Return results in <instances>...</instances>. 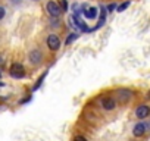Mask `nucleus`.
<instances>
[{
  "label": "nucleus",
  "instance_id": "8",
  "mask_svg": "<svg viewBox=\"0 0 150 141\" xmlns=\"http://www.w3.org/2000/svg\"><path fill=\"white\" fill-rule=\"evenodd\" d=\"M118 99L121 103H127L129 99H131V91L129 90H118Z\"/></svg>",
  "mask_w": 150,
  "mask_h": 141
},
{
  "label": "nucleus",
  "instance_id": "5",
  "mask_svg": "<svg viewBox=\"0 0 150 141\" xmlns=\"http://www.w3.org/2000/svg\"><path fill=\"white\" fill-rule=\"evenodd\" d=\"M102 107L105 110H113L116 107V102L112 97H103L102 99Z\"/></svg>",
  "mask_w": 150,
  "mask_h": 141
},
{
  "label": "nucleus",
  "instance_id": "15",
  "mask_svg": "<svg viewBox=\"0 0 150 141\" xmlns=\"http://www.w3.org/2000/svg\"><path fill=\"white\" fill-rule=\"evenodd\" d=\"M5 13H6V11H5V8H0V19H2V18L5 16Z\"/></svg>",
  "mask_w": 150,
  "mask_h": 141
},
{
  "label": "nucleus",
  "instance_id": "7",
  "mask_svg": "<svg viewBox=\"0 0 150 141\" xmlns=\"http://www.w3.org/2000/svg\"><path fill=\"white\" fill-rule=\"evenodd\" d=\"M28 57H30V62H31L33 65H38V63L41 62V59H43V54H41V51H40V50H37V49H35V50H33V51L30 53V56H28Z\"/></svg>",
  "mask_w": 150,
  "mask_h": 141
},
{
  "label": "nucleus",
  "instance_id": "16",
  "mask_svg": "<svg viewBox=\"0 0 150 141\" xmlns=\"http://www.w3.org/2000/svg\"><path fill=\"white\" fill-rule=\"evenodd\" d=\"M115 8H116V6H115V5H110V6H109V11H113V9H115Z\"/></svg>",
  "mask_w": 150,
  "mask_h": 141
},
{
  "label": "nucleus",
  "instance_id": "3",
  "mask_svg": "<svg viewBox=\"0 0 150 141\" xmlns=\"http://www.w3.org/2000/svg\"><path fill=\"white\" fill-rule=\"evenodd\" d=\"M47 46L50 47V50H57V49L60 47V40H59V37L54 35V34H50V35L47 37Z\"/></svg>",
  "mask_w": 150,
  "mask_h": 141
},
{
  "label": "nucleus",
  "instance_id": "1",
  "mask_svg": "<svg viewBox=\"0 0 150 141\" xmlns=\"http://www.w3.org/2000/svg\"><path fill=\"white\" fill-rule=\"evenodd\" d=\"M11 77L13 78H24L25 77V69L21 63H13L11 68Z\"/></svg>",
  "mask_w": 150,
  "mask_h": 141
},
{
  "label": "nucleus",
  "instance_id": "4",
  "mask_svg": "<svg viewBox=\"0 0 150 141\" xmlns=\"http://www.w3.org/2000/svg\"><path fill=\"white\" fill-rule=\"evenodd\" d=\"M150 115V107L147 104H140L137 109H135V116L140 118V119H144Z\"/></svg>",
  "mask_w": 150,
  "mask_h": 141
},
{
  "label": "nucleus",
  "instance_id": "2",
  "mask_svg": "<svg viewBox=\"0 0 150 141\" xmlns=\"http://www.w3.org/2000/svg\"><path fill=\"white\" fill-rule=\"evenodd\" d=\"M47 12L50 13L52 18H57V16L62 13V8H60L56 2H53V0H52V2L47 3Z\"/></svg>",
  "mask_w": 150,
  "mask_h": 141
},
{
  "label": "nucleus",
  "instance_id": "17",
  "mask_svg": "<svg viewBox=\"0 0 150 141\" xmlns=\"http://www.w3.org/2000/svg\"><path fill=\"white\" fill-rule=\"evenodd\" d=\"M0 77H2V70H0Z\"/></svg>",
  "mask_w": 150,
  "mask_h": 141
},
{
  "label": "nucleus",
  "instance_id": "9",
  "mask_svg": "<svg viewBox=\"0 0 150 141\" xmlns=\"http://www.w3.org/2000/svg\"><path fill=\"white\" fill-rule=\"evenodd\" d=\"M83 13H84V16H86V18L93 19V18H96V16H97V9H96V8H87Z\"/></svg>",
  "mask_w": 150,
  "mask_h": 141
},
{
  "label": "nucleus",
  "instance_id": "13",
  "mask_svg": "<svg viewBox=\"0 0 150 141\" xmlns=\"http://www.w3.org/2000/svg\"><path fill=\"white\" fill-rule=\"evenodd\" d=\"M44 78H46V74H44V75H43V77H41V78H40L38 81H37V84L34 85V90H37V88H38V87L41 85V82H43V80H44Z\"/></svg>",
  "mask_w": 150,
  "mask_h": 141
},
{
  "label": "nucleus",
  "instance_id": "18",
  "mask_svg": "<svg viewBox=\"0 0 150 141\" xmlns=\"http://www.w3.org/2000/svg\"><path fill=\"white\" fill-rule=\"evenodd\" d=\"M2 85H3V84H2V82H0V87H2Z\"/></svg>",
  "mask_w": 150,
  "mask_h": 141
},
{
  "label": "nucleus",
  "instance_id": "10",
  "mask_svg": "<svg viewBox=\"0 0 150 141\" xmlns=\"http://www.w3.org/2000/svg\"><path fill=\"white\" fill-rule=\"evenodd\" d=\"M128 6H129V2H124L122 5H119V6L116 8V11H118V12H124V11L128 8Z\"/></svg>",
  "mask_w": 150,
  "mask_h": 141
},
{
  "label": "nucleus",
  "instance_id": "6",
  "mask_svg": "<svg viewBox=\"0 0 150 141\" xmlns=\"http://www.w3.org/2000/svg\"><path fill=\"white\" fill-rule=\"evenodd\" d=\"M147 128H149V126H147L146 123H143V122L135 123V126H134V129H132L134 137H141V135H144L146 131H147Z\"/></svg>",
  "mask_w": 150,
  "mask_h": 141
},
{
  "label": "nucleus",
  "instance_id": "14",
  "mask_svg": "<svg viewBox=\"0 0 150 141\" xmlns=\"http://www.w3.org/2000/svg\"><path fill=\"white\" fill-rule=\"evenodd\" d=\"M74 141H87V140H86L83 135H77V137L74 138Z\"/></svg>",
  "mask_w": 150,
  "mask_h": 141
},
{
  "label": "nucleus",
  "instance_id": "11",
  "mask_svg": "<svg viewBox=\"0 0 150 141\" xmlns=\"http://www.w3.org/2000/svg\"><path fill=\"white\" fill-rule=\"evenodd\" d=\"M60 8H62L63 12L68 11V3H66V0H62V2H60Z\"/></svg>",
  "mask_w": 150,
  "mask_h": 141
},
{
  "label": "nucleus",
  "instance_id": "12",
  "mask_svg": "<svg viewBox=\"0 0 150 141\" xmlns=\"http://www.w3.org/2000/svg\"><path fill=\"white\" fill-rule=\"evenodd\" d=\"M77 37H78L77 34H71V37H68V38H66V44H69V43H72V41H74L75 38H77Z\"/></svg>",
  "mask_w": 150,
  "mask_h": 141
}]
</instances>
